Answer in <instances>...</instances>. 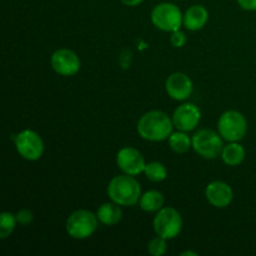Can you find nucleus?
I'll use <instances>...</instances> for the list:
<instances>
[{
	"label": "nucleus",
	"instance_id": "aec40b11",
	"mask_svg": "<svg viewBox=\"0 0 256 256\" xmlns=\"http://www.w3.org/2000/svg\"><path fill=\"white\" fill-rule=\"evenodd\" d=\"M18 222L14 214L9 212H2L0 215V239L5 240L12 234Z\"/></svg>",
	"mask_w": 256,
	"mask_h": 256
},
{
	"label": "nucleus",
	"instance_id": "ddd939ff",
	"mask_svg": "<svg viewBox=\"0 0 256 256\" xmlns=\"http://www.w3.org/2000/svg\"><path fill=\"white\" fill-rule=\"evenodd\" d=\"M205 198L212 206L224 209L232 204L234 199V192L232 186L225 182H212L208 184L205 189Z\"/></svg>",
	"mask_w": 256,
	"mask_h": 256
},
{
	"label": "nucleus",
	"instance_id": "dca6fc26",
	"mask_svg": "<svg viewBox=\"0 0 256 256\" xmlns=\"http://www.w3.org/2000/svg\"><path fill=\"white\" fill-rule=\"evenodd\" d=\"M220 156H222L224 164H226L228 166H238L245 160L246 152H245L244 146L239 144V142H229V144L222 148Z\"/></svg>",
	"mask_w": 256,
	"mask_h": 256
},
{
	"label": "nucleus",
	"instance_id": "412c9836",
	"mask_svg": "<svg viewBox=\"0 0 256 256\" xmlns=\"http://www.w3.org/2000/svg\"><path fill=\"white\" fill-rule=\"evenodd\" d=\"M148 252H149V254L152 256L165 255L168 252L166 239L159 236V235L152 238V239L149 242V244H148Z\"/></svg>",
	"mask_w": 256,
	"mask_h": 256
},
{
	"label": "nucleus",
	"instance_id": "4be33fe9",
	"mask_svg": "<svg viewBox=\"0 0 256 256\" xmlns=\"http://www.w3.org/2000/svg\"><path fill=\"white\" fill-rule=\"evenodd\" d=\"M16 218L18 224H20L22 226H28V225L32 224L34 222V214L32 212H30L29 209H22L15 214Z\"/></svg>",
	"mask_w": 256,
	"mask_h": 256
},
{
	"label": "nucleus",
	"instance_id": "423d86ee",
	"mask_svg": "<svg viewBox=\"0 0 256 256\" xmlns=\"http://www.w3.org/2000/svg\"><path fill=\"white\" fill-rule=\"evenodd\" d=\"M192 139V149L204 159L214 160L222 155V138L219 132L210 129H200L194 134Z\"/></svg>",
	"mask_w": 256,
	"mask_h": 256
},
{
	"label": "nucleus",
	"instance_id": "f03ea898",
	"mask_svg": "<svg viewBox=\"0 0 256 256\" xmlns=\"http://www.w3.org/2000/svg\"><path fill=\"white\" fill-rule=\"evenodd\" d=\"M108 196L120 206H134L139 204L142 188L139 182L132 175H116L108 185Z\"/></svg>",
	"mask_w": 256,
	"mask_h": 256
},
{
	"label": "nucleus",
	"instance_id": "a211bd4d",
	"mask_svg": "<svg viewBox=\"0 0 256 256\" xmlns=\"http://www.w3.org/2000/svg\"><path fill=\"white\" fill-rule=\"evenodd\" d=\"M169 146L172 152H178V154H184L190 150V148H192V139L186 134V132H182V130H178V132H172V135L169 136Z\"/></svg>",
	"mask_w": 256,
	"mask_h": 256
},
{
	"label": "nucleus",
	"instance_id": "0eeeda50",
	"mask_svg": "<svg viewBox=\"0 0 256 256\" xmlns=\"http://www.w3.org/2000/svg\"><path fill=\"white\" fill-rule=\"evenodd\" d=\"M152 226L159 236L166 240L175 239L182 230V218L174 208H162L155 215Z\"/></svg>",
	"mask_w": 256,
	"mask_h": 256
},
{
	"label": "nucleus",
	"instance_id": "f257e3e1",
	"mask_svg": "<svg viewBox=\"0 0 256 256\" xmlns=\"http://www.w3.org/2000/svg\"><path fill=\"white\" fill-rule=\"evenodd\" d=\"M174 122L169 115L160 110H152L142 115L136 124L138 134L148 142H162L169 139Z\"/></svg>",
	"mask_w": 256,
	"mask_h": 256
},
{
	"label": "nucleus",
	"instance_id": "a878e982",
	"mask_svg": "<svg viewBox=\"0 0 256 256\" xmlns=\"http://www.w3.org/2000/svg\"><path fill=\"white\" fill-rule=\"evenodd\" d=\"M182 255H194V256H198L196 252H182Z\"/></svg>",
	"mask_w": 256,
	"mask_h": 256
},
{
	"label": "nucleus",
	"instance_id": "5701e85b",
	"mask_svg": "<svg viewBox=\"0 0 256 256\" xmlns=\"http://www.w3.org/2000/svg\"><path fill=\"white\" fill-rule=\"evenodd\" d=\"M188 39L185 32H182V30H175V32H172V36H170V44L174 48L179 49V48H182L185 44H186Z\"/></svg>",
	"mask_w": 256,
	"mask_h": 256
},
{
	"label": "nucleus",
	"instance_id": "9b49d317",
	"mask_svg": "<svg viewBox=\"0 0 256 256\" xmlns=\"http://www.w3.org/2000/svg\"><path fill=\"white\" fill-rule=\"evenodd\" d=\"M202 119L200 109L192 102H185L175 109L172 114V122L178 130L182 132H192L199 125Z\"/></svg>",
	"mask_w": 256,
	"mask_h": 256
},
{
	"label": "nucleus",
	"instance_id": "f3484780",
	"mask_svg": "<svg viewBox=\"0 0 256 256\" xmlns=\"http://www.w3.org/2000/svg\"><path fill=\"white\" fill-rule=\"evenodd\" d=\"M164 195L158 190H149L140 198V209L145 212H158L164 208Z\"/></svg>",
	"mask_w": 256,
	"mask_h": 256
},
{
	"label": "nucleus",
	"instance_id": "6e6552de",
	"mask_svg": "<svg viewBox=\"0 0 256 256\" xmlns=\"http://www.w3.org/2000/svg\"><path fill=\"white\" fill-rule=\"evenodd\" d=\"M15 148L22 159L36 162L44 154V142L36 132L25 129L14 138Z\"/></svg>",
	"mask_w": 256,
	"mask_h": 256
},
{
	"label": "nucleus",
	"instance_id": "2eb2a0df",
	"mask_svg": "<svg viewBox=\"0 0 256 256\" xmlns=\"http://www.w3.org/2000/svg\"><path fill=\"white\" fill-rule=\"evenodd\" d=\"M96 216L102 225L112 226L122 220V212L119 204L110 200L109 202H104L102 205H100L96 212Z\"/></svg>",
	"mask_w": 256,
	"mask_h": 256
},
{
	"label": "nucleus",
	"instance_id": "4468645a",
	"mask_svg": "<svg viewBox=\"0 0 256 256\" xmlns=\"http://www.w3.org/2000/svg\"><path fill=\"white\" fill-rule=\"evenodd\" d=\"M209 12L202 5H192L184 14V26L190 32L202 30L206 25Z\"/></svg>",
	"mask_w": 256,
	"mask_h": 256
},
{
	"label": "nucleus",
	"instance_id": "1a4fd4ad",
	"mask_svg": "<svg viewBox=\"0 0 256 256\" xmlns=\"http://www.w3.org/2000/svg\"><path fill=\"white\" fill-rule=\"evenodd\" d=\"M50 65L56 74L62 76H72L78 74L82 62L79 56L70 49H58L50 58Z\"/></svg>",
	"mask_w": 256,
	"mask_h": 256
},
{
	"label": "nucleus",
	"instance_id": "7ed1b4c3",
	"mask_svg": "<svg viewBox=\"0 0 256 256\" xmlns=\"http://www.w3.org/2000/svg\"><path fill=\"white\" fill-rule=\"evenodd\" d=\"M99 222L96 214H92L89 210L82 209L69 215L65 229H66L68 235L72 239L85 240L96 232Z\"/></svg>",
	"mask_w": 256,
	"mask_h": 256
},
{
	"label": "nucleus",
	"instance_id": "f8f14e48",
	"mask_svg": "<svg viewBox=\"0 0 256 256\" xmlns=\"http://www.w3.org/2000/svg\"><path fill=\"white\" fill-rule=\"evenodd\" d=\"M165 90L172 99L184 102L192 94L194 85L192 79L184 72H172L165 82Z\"/></svg>",
	"mask_w": 256,
	"mask_h": 256
},
{
	"label": "nucleus",
	"instance_id": "393cba45",
	"mask_svg": "<svg viewBox=\"0 0 256 256\" xmlns=\"http://www.w3.org/2000/svg\"><path fill=\"white\" fill-rule=\"evenodd\" d=\"M120 2L126 6H138V5L142 4L145 0H120Z\"/></svg>",
	"mask_w": 256,
	"mask_h": 256
},
{
	"label": "nucleus",
	"instance_id": "20e7f679",
	"mask_svg": "<svg viewBox=\"0 0 256 256\" xmlns=\"http://www.w3.org/2000/svg\"><path fill=\"white\" fill-rule=\"evenodd\" d=\"M152 22L156 29L172 32L179 30L184 24V15L178 5L172 2H160L152 9Z\"/></svg>",
	"mask_w": 256,
	"mask_h": 256
},
{
	"label": "nucleus",
	"instance_id": "9d476101",
	"mask_svg": "<svg viewBox=\"0 0 256 256\" xmlns=\"http://www.w3.org/2000/svg\"><path fill=\"white\" fill-rule=\"evenodd\" d=\"M116 165L124 174L136 176L144 172L146 162L139 150L132 146H125L118 152Z\"/></svg>",
	"mask_w": 256,
	"mask_h": 256
},
{
	"label": "nucleus",
	"instance_id": "b1692460",
	"mask_svg": "<svg viewBox=\"0 0 256 256\" xmlns=\"http://www.w3.org/2000/svg\"><path fill=\"white\" fill-rule=\"evenodd\" d=\"M240 8L248 12H256V0H236Z\"/></svg>",
	"mask_w": 256,
	"mask_h": 256
},
{
	"label": "nucleus",
	"instance_id": "6ab92c4d",
	"mask_svg": "<svg viewBox=\"0 0 256 256\" xmlns=\"http://www.w3.org/2000/svg\"><path fill=\"white\" fill-rule=\"evenodd\" d=\"M144 174L148 180L152 182H162L168 178V170L164 164L159 162H148L145 166Z\"/></svg>",
	"mask_w": 256,
	"mask_h": 256
},
{
	"label": "nucleus",
	"instance_id": "39448f33",
	"mask_svg": "<svg viewBox=\"0 0 256 256\" xmlns=\"http://www.w3.org/2000/svg\"><path fill=\"white\" fill-rule=\"evenodd\" d=\"M218 132L228 142H240L248 132V122L238 110H228L218 122Z\"/></svg>",
	"mask_w": 256,
	"mask_h": 256
}]
</instances>
